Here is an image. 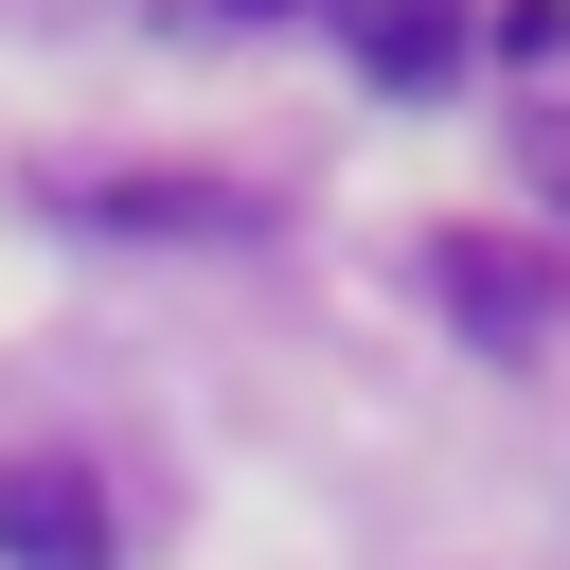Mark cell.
<instances>
[{"mask_svg":"<svg viewBox=\"0 0 570 570\" xmlns=\"http://www.w3.org/2000/svg\"><path fill=\"white\" fill-rule=\"evenodd\" d=\"M428 285H445V321H463V338H534V321H552V267H534V249H499V232H445V249H428Z\"/></svg>","mask_w":570,"mask_h":570,"instance_id":"obj_2","label":"cell"},{"mask_svg":"<svg viewBox=\"0 0 570 570\" xmlns=\"http://www.w3.org/2000/svg\"><path fill=\"white\" fill-rule=\"evenodd\" d=\"M338 53L374 89H445L463 71V0H338Z\"/></svg>","mask_w":570,"mask_h":570,"instance_id":"obj_3","label":"cell"},{"mask_svg":"<svg viewBox=\"0 0 570 570\" xmlns=\"http://www.w3.org/2000/svg\"><path fill=\"white\" fill-rule=\"evenodd\" d=\"M214 18H285V0H214Z\"/></svg>","mask_w":570,"mask_h":570,"instance_id":"obj_5","label":"cell"},{"mask_svg":"<svg viewBox=\"0 0 570 570\" xmlns=\"http://www.w3.org/2000/svg\"><path fill=\"white\" fill-rule=\"evenodd\" d=\"M71 232H249V196H196V178H53Z\"/></svg>","mask_w":570,"mask_h":570,"instance_id":"obj_4","label":"cell"},{"mask_svg":"<svg viewBox=\"0 0 570 570\" xmlns=\"http://www.w3.org/2000/svg\"><path fill=\"white\" fill-rule=\"evenodd\" d=\"M0 570H107V481L89 463H0Z\"/></svg>","mask_w":570,"mask_h":570,"instance_id":"obj_1","label":"cell"}]
</instances>
